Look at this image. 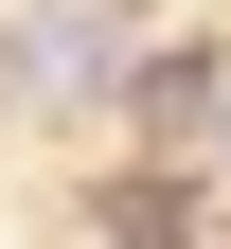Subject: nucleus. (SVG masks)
Instances as JSON below:
<instances>
[{
    "instance_id": "1",
    "label": "nucleus",
    "mask_w": 231,
    "mask_h": 249,
    "mask_svg": "<svg viewBox=\"0 0 231 249\" xmlns=\"http://www.w3.org/2000/svg\"><path fill=\"white\" fill-rule=\"evenodd\" d=\"M142 124H213V53H160L142 71Z\"/></svg>"
}]
</instances>
